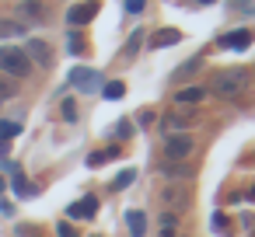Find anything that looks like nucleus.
Segmentation results:
<instances>
[{"label": "nucleus", "mask_w": 255, "mask_h": 237, "mask_svg": "<svg viewBox=\"0 0 255 237\" xmlns=\"http://www.w3.org/2000/svg\"><path fill=\"white\" fill-rule=\"evenodd\" d=\"M245 87H248V70H217L213 74V80H210V91L213 94H220L224 101H234V98H241L245 94Z\"/></svg>", "instance_id": "f257e3e1"}, {"label": "nucleus", "mask_w": 255, "mask_h": 237, "mask_svg": "<svg viewBox=\"0 0 255 237\" xmlns=\"http://www.w3.org/2000/svg\"><path fill=\"white\" fill-rule=\"evenodd\" d=\"M0 70L11 77H28L32 74V60L25 56L21 46H0Z\"/></svg>", "instance_id": "f03ea898"}, {"label": "nucleus", "mask_w": 255, "mask_h": 237, "mask_svg": "<svg viewBox=\"0 0 255 237\" xmlns=\"http://www.w3.org/2000/svg\"><path fill=\"white\" fill-rule=\"evenodd\" d=\"M161 202H164V209H168V213H182V209H189L192 192H189V185H185V181H168V185L161 188Z\"/></svg>", "instance_id": "7ed1b4c3"}, {"label": "nucleus", "mask_w": 255, "mask_h": 237, "mask_svg": "<svg viewBox=\"0 0 255 237\" xmlns=\"http://www.w3.org/2000/svg\"><path fill=\"white\" fill-rule=\"evenodd\" d=\"M192 150H196L192 136H185V133H178V136H168V143H164V160H185Z\"/></svg>", "instance_id": "20e7f679"}, {"label": "nucleus", "mask_w": 255, "mask_h": 237, "mask_svg": "<svg viewBox=\"0 0 255 237\" xmlns=\"http://www.w3.org/2000/svg\"><path fill=\"white\" fill-rule=\"evenodd\" d=\"M164 174L171 181H189L196 174V160L192 157H185V160H164Z\"/></svg>", "instance_id": "39448f33"}, {"label": "nucleus", "mask_w": 255, "mask_h": 237, "mask_svg": "<svg viewBox=\"0 0 255 237\" xmlns=\"http://www.w3.org/2000/svg\"><path fill=\"white\" fill-rule=\"evenodd\" d=\"M70 84H74V87H81V91H95V87L102 84V77H98V70L74 67V70H70Z\"/></svg>", "instance_id": "423d86ee"}, {"label": "nucleus", "mask_w": 255, "mask_h": 237, "mask_svg": "<svg viewBox=\"0 0 255 237\" xmlns=\"http://www.w3.org/2000/svg\"><path fill=\"white\" fill-rule=\"evenodd\" d=\"M189 122H192V115H189V112H178V108H175V112H168V115L161 119V129H164L168 136H178L182 129H189Z\"/></svg>", "instance_id": "0eeeda50"}, {"label": "nucleus", "mask_w": 255, "mask_h": 237, "mask_svg": "<svg viewBox=\"0 0 255 237\" xmlns=\"http://www.w3.org/2000/svg\"><path fill=\"white\" fill-rule=\"evenodd\" d=\"M95 14H98V4H95V0H88V4H77V7H70V11H67V21L77 28V25H88Z\"/></svg>", "instance_id": "6e6552de"}, {"label": "nucleus", "mask_w": 255, "mask_h": 237, "mask_svg": "<svg viewBox=\"0 0 255 237\" xmlns=\"http://www.w3.org/2000/svg\"><path fill=\"white\" fill-rule=\"evenodd\" d=\"M74 220H91L95 213H98V199L95 195H84V199H77V202H70V209H67Z\"/></svg>", "instance_id": "1a4fd4ad"}, {"label": "nucleus", "mask_w": 255, "mask_h": 237, "mask_svg": "<svg viewBox=\"0 0 255 237\" xmlns=\"http://www.w3.org/2000/svg\"><path fill=\"white\" fill-rule=\"evenodd\" d=\"M25 56H28V60H35V63H42V67H49V63H53V53H49V46H46L42 39H32V42L25 46Z\"/></svg>", "instance_id": "9d476101"}, {"label": "nucleus", "mask_w": 255, "mask_h": 237, "mask_svg": "<svg viewBox=\"0 0 255 237\" xmlns=\"http://www.w3.org/2000/svg\"><path fill=\"white\" fill-rule=\"evenodd\" d=\"M203 98H206V87H185L175 94V108H196Z\"/></svg>", "instance_id": "9b49d317"}, {"label": "nucleus", "mask_w": 255, "mask_h": 237, "mask_svg": "<svg viewBox=\"0 0 255 237\" xmlns=\"http://www.w3.org/2000/svg\"><path fill=\"white\" fill-rule=\"evenodd\" d=\"M175 42H182L178 28H161V32L150 35V49H164V46H175Z\"/></svg>", "instance_id": "f8f14e48"}, {"label": "nucleus", "mask_w": 255, "mask_h": 237, "mask_svg": "<svg viewBox=\"0 0 255 237\" xmlns=\"http://www.w3.org/2000/svg\"><path fill=\"white\" fill-rule=\"evenodd\" d=\"M248 42H252V35H248V32H227V35L220 39V46H224V49H248Z\"/></svg>", "instance_id": "ddd939ff"}, {"label": "nucleus", "mask_w": 255, "mask_h": 237, "mask_svg": "<svg viewBox=\"0 0 255 237\" xmlns=\"http://www.w3.org/2000/svg\"><path fill=\"white\" fill-rule=\"evenodd\" d=\"M126 223H129V234H133V237H143V234H147V216H143L140 209H129V213H126Z\"/></svg>", "instance_id": "4468645a"}, {"label": "nucleus", "mask_w": 255, "mask_h": 237, "mask_svg": "<svg viewBox=\"0 0 255 237\" xmlns=\"http://www.w3.org/2000/svg\"><path fill=\"white\" fill-rule=\"evenodd\" d=\"M18 14H21V18H32V21H39V18H46V7L39 4V0H25V4L18 7Z\"/></svg>", "instance_id": "2eb2a0df"}, {"label": "nucleus", "mask_w": 255, "mask_h": 237, "mask_svg": "<svg viewBox=\"0 0 255 237\" xmlns=\"http://www.w3.org/2000/svg\"><path fill=\"white\" fill-rule=\"evenodd\" d=\"M14 35H25L21 21H0V39H14Z\"/></svg>", "instance_id": "dca6fc26"}, {"label": "nucleus", "mask_w": 255, "mask_h": 237, "mask_svg": "<svg viewBox=\"0 0 255 237\" xmlns=\"http://www.w3.org/2000/svg\"><path fill=\"white\" fill-rule=\"evenodd\" d=\"M102 94H105L109 101H116V98H123V94H126V84H123V80H109V84L102 87Z\"/></svg>", "instance_id": "f3484780"}, {"label": "nucleus", "mask_w": 255, "mask_h": 237, "mask_svg": "<svg viewBox=\"0 0 255 237\" xmlns=\"http://www.w3.org/2000/svg\"><path fill=\"white\" fill-rule=\"evenodd\" d=\"M116 154H119L116 147H109V150H102V154H91V157H88V167H102V164H109Z\"/></svg>", "instance_id": "a211bd4d"}, {"label": "nucleus", "mask_w": 255, "mask_h": 237, "mask_svg": "<svg viewBox=\"0 0 255 237\" xmlns=\"http://www.w3.org/2000/svg\"><path fill=\"white\" fill-rule=\"evenodd\" d=\"M18 133H21V126H18V122H11V119H0V140H7V143H11Z\"/></svg>", "instance_id": "6ab92c4d"}, {"label": "nucleus", "mask_w": 255, "mask_h": 237, "mask_svg": "<svg viewBox=\"0 0 255 237\" xmlns=\"http://www.w3.org/2000/svg\"><path fill=\"white\" fill-rule=\"evenodd\" d=\"M175 220H178V213H164V220H161V237H175Z\"/></svg>", "instance_id": "aec40b11"}, {"label": "nucleus", "mask_w": 255, "mask_h": 237, "mask_svg": "<svg viewBox=\"0 0 255 237\" xmlns=\"http://www.w3.org/2000/svg\"><path fill=\"white\" fill-rule=\"evenodd\" d=\"M199 63H203V56H192L185 67H178V77H192V70H199Z\"/></svg>", "instance_id": "412c9836"}, {"label": "nucleus", "mask_w": 255, "mask_h": 237, "mask_svg": "<svg viewBox=\"0 0 255 237\" xmlns=\"http://www.w3.org/2000/svg\"><path fill=\"white\" fill-rule=\"evenodd\" d=\"M133 178H136V171H133V167H126V171H123V174L116 178V185H112V188H126V185H129Z\"/></svg>", "instance_id": "4be33fe9"}, {"label": "nucleus", "mask_w": 255, "mask_h": 237, "mask_svg": "<svg viewBox=\"0 0 255 237\" xmlns=\"http://www.w3.org/2000/svg\"><path fill=\"white\" fill-rule=\"evenodd\" d=\"M140 42H143V35H140V32H133V35H129V46H126V56H136Z\"/></svg>", "instance_id": "5701e85b"}, {"label": "nucleus", "mask_w": 255, "mask_h": 237, "mask_svg": "<svg viewBox=\"0 0 255 237\" xmlns=\"http://www.w3.org/2000/svg\"><path fill=\"white\" fill-rule=\"evenodd\" d=\"M116 136H119V140H129V136H133V126H129L126 119H123V122H116Z\"/></svg>", "instance_id": "b1692460"}, {"label": "nucleus", "mask_w": 255, "mask_h": 237, "mask_svg": "<svg viewBox=\"0 0 255 237\" xmlns=\"http://www.w3.org/2000/svg\"><path fill=\"white\" fill-rule=\"evenodd\" d=\"M14 192H18V195H32L35 188H32V185H28V181H25V178L18 174V178H14Z\"/></svg>", "instance_id": "393cba45"}, {"label": "nucleus", "mask_w": 255, "mask_h": 237, "mask_svg": "<svg viewBox=\"0 0 255 237\" xmlns=\"http://www.w3.org/2000/svg\"><path fill=\"white\" fill-rule=\"evenodd\" d=\"M143 4H147V0H126V11H129V14H140Z\"/></svg>", "instance_id": "a878e982"}, {"label": "nucleus", "mask_w": 255, "mask_h": 237, "mask_svg": "<svg viewBox=\"0 0 255 237\" xmlns=\"http://www.w3.org/2000/svg\"><path fill=\"white\" fill-rule=\"evenodd\" d=\"M14 94V84H7V80H0V101H7Z\"/></svg>", "instance_id": "bb28decb"}, {"label": "nucleus", "mask_w": 255, "mask_h": 237, "mask_svg": "<svg viewBox=\"0 0 255 237\" xmlns=\"http://www.w3.org/2000/svg\"><path fill=\"white\" fill-rule=\"evenodd\" d=\"M56 234H60V237H77V230H74L70 223H60V227H56Z\"/></svg>", "instance_id": "cd10ccee"}, {"label": "nucleus", "mask_w": 255, "mask_h": 237, "mask_svg": "<svg viewBox=\"0 0 255 237\" xmlns=\"http://www.w3.org/2000/svg\"><path fill=\"white\" fill-rule=\"evenodd\" d=\"M63 119H77V108H74V101H63Z\"/></svg>", "instance_id": "c85d7f7f"}, {"label": "nucleus", "mask_w": 255, "mask_h": 237, "mask_svg": "<svg viewBox=\"0 0 255 237\" xmlns=\"http://www.w3.org/2000/svg\"><path fill=\"white\" fill-rule=\"evenodd\" d=\"M238 11H245V14H255V4H252V0H238Z\"/></svg>", "instance_id": "c756f323"}, {"label": "nucleus", "mask_w": 255, "mask_h": 237, "mask_svg": "<svg viewBox=\"0 0 255 237\" xmlns=\"http://www.w3.org/2000/svg\"><path fill=\"white\" fill-rule=\"evenodd\" d=\"M213 230H227V216L217 213V216H213Z\"/></svg>", "instance_id": "7c9ffc66"}, {"label": "nucleus", "mask_w": 255, "mask_h": 237, "mask_svg": "<svg viewBox=\"0 0 255 237\" xmlns=\"http://www.w3.org/2000/svg\"><path fill=\"white\" fill-rule=\"evenodd\" d=\"M81 49H84V42H81L77 35H70V53H81Z\"/></svg>", "instance_id": "2f4dec72"}, {"label": "nucleus", "mask_w": 255, "mask_h": 237, "mask_svg": "<svg viewBox=\"0 0 255 237\" xmlns=\"http://www.w3.org/2000/svg\"><path fill=\"white\" fill-rule=\"evenodd\" d=\"M140 122H143V126H150V122H154V112H150V108H143V112H140Z\"/></svg>", "instance_id": "473e14b6"}, {"label": "nucleus", "mask_w": 255, "mask_h": 237, "mask_svg": "<svg viewBox=\"0 0 255 237\" xmlns=\"http://www.w3.org/2000/svg\"><path fill=\"white\" fill-rule=\"evenodd\" d=\"M7 150H11V143H7V140H0V157H4Z\"/></svg>", "instance_id": "72a5a7b5"}, {"label": "nucleus", "mask_w": 255, "mask_h": 237, "mask_svg": "<svg viewBox=\"0 0 255 237\" xmlns=\"http://www.w3.org/2000/svg\"><path fill=\"white\" fill-rule=\"evenodd\" d=\"M199 4H213V0H199Z\"/></svg>", "instance_id": "f704fd0d"}, {"label": "nucleus", "mask_w": 255, "mask_h": 237, "mask_svg": "<svg viewBox=\"0 0 255 237\" xmlns=\"http://www.w3.org/2000/svg\"><path fill=\"white\" fill-rule=\"evenodd\" d=\"M0 192H4V178H0Z\"/></svg>", "instance_id": "c9c22d12"}]
</instances>
